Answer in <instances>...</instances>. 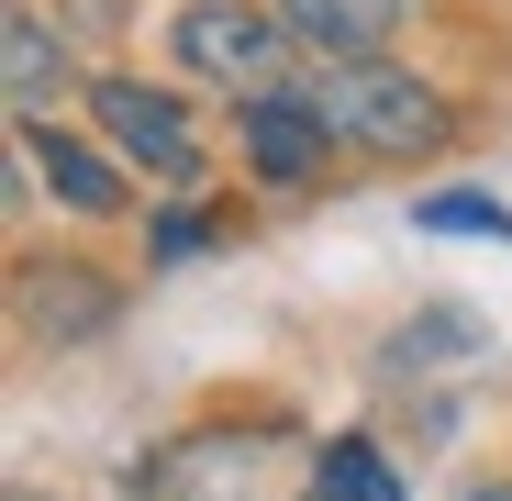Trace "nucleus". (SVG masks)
<instances>
[{
	"label": "nucleus",
	"mask_w": 512,
	"mask_h": 501,
	"mask_svg": "<svg viewBox=\"0 0 512 501\" xmlns=\"http://www.w3.org/2000/svg\"><path fill=\"white\" fill-rule=\"evenodd\" d=\"M301 90L323 101L334 145H357V156H435V145L457 134L446 90H435V78H412L401 56H312Z\"/></svg>",
	"instance_id": "f257e3e1"
},
{
	"label": "nucleus",
	"mask_w": 512,
	"mask_h": 501,
	"mask_svg": "<svg viewBox=\"0 0 512 501\" xmlns=\"http://www.w3.org/2000/svg\"><path fill=\"white\" fill-rule=\"evenodd\" d=\"M290 479H312V468L268 424H190L134 468L145 501H290Z\"/></svg>",
	"instance_id": "f03ea898"
},
{
	"label": "nucleus",
	"mask_w": 512,
	"mask_h": 501,
	"mask_svg": "<svg viewBox=\"0 0 512 501\" xmlns=\"http://www.w3.org/2000/svg\"><path fill=\"white\" fill-rule=\"evenodd\" d=\"M167 56H179V78H212V90L256 101V90H290L312 45L279 23V0H190L167 23Z\"/></svg>",
	"instance_id": "7ed1b4c3"
},
{
	"label": "nucleus",
	"mask_w": 512,
	"mask_h": 501,
	"mask_svg": "<svg viewBox=\"0 0 512 501\" xmlns=\"http://www.w3.org/2000/svg\"><path fill=\"white\" fill-rule=\"evenodd\" d=\"M90 123H101V145L134 167V179H156V190L201 179V134H190L179 90H156V78H90Z\"/></svg>",
	"instance_id": "20e7f679"
},
{
	"label": "nucleus",
	"mask_w": 512,
	"mask_h": 501,
	"mask_svg": "<svg viewBox=\"0 0 512 501\" xmlns=\"http://www.w3.org/2000/svg\"><path fill=\"white\" fill-rule=\"evenodd\" d=\"M234 145H245V167L268 190H312L323 167H334V123H323V101L301 90H256V101H234Z\"/></svg>",
	"instance_id": "39448f33"
},
{
	"label": "nucleus",
	"mask_w": 512,
	"mask_h": 501,
	"mask_svg": "<svg viewBox=\"0 0 512 501\" xmlns=\"http://www.w3.org/2000/svg\"><path fill=\"white\" fill-rule=\"evenodd\" d=\"M23 167L56 190V212H78V223H112V212L134 201V167H123L112 145H90V134L45 123V112H23Z\"/></svg>",
	"instance_id": "423d86ee"
},
{
	"label": "nucleus",
	"mask_w": 512,
	"mask_h": 501,
	"mask_svg": "<svg viewBox=\"0 0 512 501\" xmlns=\"http://www.w3.org/2000/svg\"><path fill=\"white\" fill-rule=\"evenodd\" d=\"M279 23H290L312 56H390L401 0H279Z\"/></svg>",
	"instance_id": "0eeeda50"
},
{
	"label": "nucleus",
	"mask_w": 512,
	"mask_h": 501,
	"mask_svg": "<svg viewBox=\"0 0 512 501\" xmlns=\"http://www.w3.org/2000/svg\"><path fill=\"white\" fill-rule=\"evenodd\" d=\"M0 67H12V101H23V112L67 101V78H78V56H67V34H56L45 12H12V23H0Z\"/></svg>",
	"instance_id": "6e6552de"
},
{
	"label": "nucleus",
	"mask_w": 512,
	"mask_h": 501,
	"mask_svg": "<svg viewBox=\"0 0 512 501\" xmlns=\"http://www.w3.org/2000/svg\"><path fill=\"white\" fill-rule=\"evenodd\" d=\"M301 501H412V490H401V468H390V457H379L368 435H334V446L312 457Z\"/></svg>",
	"instance_id": "1a4fd4ad"
},
{
	"label": "nucleus",
	"mask_w": 512,
	"mask_h": 501,
	"mask_svg": "<svg viewBox=\"0 0 512 501\" xmlns=\"http://www.w3.org/2000/svg\"><path fill=\"white\" fill-rule=\"evenodd\" d=\"M446 357H479V312H457V301H446V312H412V323L390 334V357H379V368L412 379V368H446Z\"/></svg>",
	"instance_id": "9d476101"
},
{
	"label": "nucleus",
	"mask_w": 512,
	"mask_h": 501,
	"mask_svg": "<svg viewBox=\"0 0 512 501\" xmlns=\"http://www.w3.org/2000/svg\"><path fill=\"white\" fill-rule=\"evenodd\" d=\"M23 323L56 334V346H78V334H101V323H112V290H101V279H67V290L23 279Z\"/></svg>",
	"instance_id": "9b49d317"
},
{
	"label": "nucleus",
	"mask_w": 512,
	"mask_h": 501,
	"mask_svg": "<svg viewBox=\"0 0 512 501\" xmlns=\"http://www.w3.org/2000/svg\"><path fill=\"white\" fill-rule=\"evenodd\" d=\"M412 223H423V234H501V245H512V201H490V190H423Z\"/></svg>",
	"instance_id": "f8f14e48"
},
{
	"label": "nucleus",
	"mask_w": 512,
	"mask_h": 501,
	"mask_svg": "<svg viewBox=\"0 0 512 501\" xmlns=\"http://www.w3.org/2000/svg\"><path fill=\"white\" fill-rule=\"evenodd\" d=\"M201 245H212V223H201V212H167V223H156V268H190Z\"/></svg>",
	"instance_id": "ddd939ff"
},
{
	"label": "nucleus",
	"mask_w": 512,
	"mask_h": 501,
	"mask_svg": "<svg viewBox=\"0 0 512 501\" xmlns=\"http://www.w3.org/2000/svg\"><path fill=\"white\" fill-rule=\"evenodd\" d=\"M468 501H512V479H490V490H468Z\"/></svg>",
	"instance_id": "4468645a"
},
{
	"label": "nucleus",
	"mask_w": 512,
	"mask_h": 501,
	"mask_svg": "<svg viewBox=\"0 0 512 501\" xmlns=\"http://www.w3.org/2000/svg\"><path fill=\"white\" fill-rule=\"evenodd\" d=\"M23 501H34V490H23Z\"/></svg>",
	"instance_id": "2eb2a0df"
}]
</instances>
